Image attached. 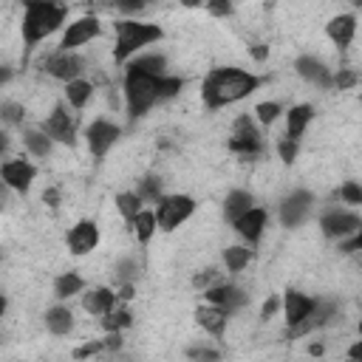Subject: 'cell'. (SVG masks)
I'll return each instance as SVG.
<instances>
[{
    "label": "cell",
    "instance_id": "7c38bea8",
    "mask_svg": "<svg viewBox=\"0 0 362 362\" xmlns=\"http://www.w3.org/2000/svg\"><path fill=\"white\" fill-rule=\"evenodd\" d=\"M46 71L57 80H65V83H74L80 74H83V60L77 54H57L46 62Z\"/></svg>",
    "mask_w": 362,
    "mask_h": 362
},
{
    "label": "cell",
    "instance_id": "5b68a950",
    "mask_svg": "<svg viewBox=\"0 0 362 362\" xmlns=\"http://www.w3.org/2000/svg\"><path fill=\"white\" fill-rule=\"evenodd\" d=\"M195 209V201L190 195H165L159 201V209H156V221L165 232H173L176 227H181Z\"/></svg>",
    "mask_w": 362,
    "mask_h": 362
},
{
    "label": "cell",
    "instance_id": "f1b7e54d",
    "mask_svg": "<svg viewBox=\"0 0 362 362\" xmlns=\"http://www.w3.org/2000/svg\"><path fill=\"white\" fill-rule=\"evenodd\" d=\"M23 144H26L34 156H40V159H46L51 153V139L46 136V130H29L23 136Z\"/></svg>",
    "mask_w": 362,
    "mask_h": 362
},
{
    "label": "cell",
    "instance_id": "83f0119b",
    "mask_svg": "<svg viewBox=\"0 0 362 362\" xmlns=\"http://www.w3.org/2000/svg\"><path fill=\"white\" fill-rule=\"evenodd\" d=\"M298 74L306 77V80H317L320 85L328 83V74H326L323 62H317V60H312V57H300V60H298Z\"/></svg>",
    "mask_w": 362,
    "mask_h": 362
},
{
    "label": "cell",
    "instance_id": "30bf717a",
    "mask_svg": "<svg viewBox=\"0 0 362 362\" xmlns=\"http://www.w3.org/2000/svg\"><path fill=\"white\" fill-rule=\"evenodd\" d=\"M99 244V230L94 221H80L74 230L68 232V249L74 255H88Z\"/></svg>",
    "mask_w": 362,
    "mask_h": 362
},
{
    "label": "cell",
    "instance_id": "8d00e7d4",
    "mask_svg": "<svg viewBox=\"0 0 362 362\" xmlns=\"http://www.w3.org/2000/svg\"><path fill=\"white\" fill-rule=\"evenodd\" d=\"M159 190H162V181L144 179L141 187H139V195H141V201H144V198H148V201H162V198H159Z\"/></svg>",
    "mask_w": 362,
    "mask_h": 362
},
{
    "label": "cell",
    "instance_id": "603a6c76",
    "mask_svg": "<svg viewBox=\"0 0 362 362\" xmlns=\"http://www.w3.org/2000/svg\"><path fill=\"white\" fill-rule=\"evenodd\" d=\"M46 326H48L51 334L62 337V334H68L71 328H74V314H71L65 306H54V309H48V314H46Z\"/></svg>",
    "mask_w": 362,
    "mask_h": 362
},
{
    "label": "cell",
    "instance_id": "c3c4849f",
    "mask_svg": "<svg viewBox=\"0 0 362 362\" xmlns=\"http://www.w3.org/2000/svg\"><path fill=\"white\" fill-rule=\"evenodd\" d=\"M43 201H46L48 207H57V204H60V193H57V190H46V193H43Z\"/></svg>",
    "mask_w": 362,
    "mask_h": 362
},
{
    "label": "cell",
    "instance_id": "d4e9b609",
    "mask_svg": "<svg viewBox=\"0 0 362 362\" xmlns=\"http://www.w3.org/2000/svg\"><path fill=\"white\" fill-rule=\"evenodd\" d=\"M65 97H68V105H74V108H85L88 99L94 97V85L88 80H74V83H68L65 85Z\"/></svg>",
    "mask_w": 362,
    "mask_h": 362
},
{
    "label": "cell",
    "instance_id": "b9f144b4",
    "mask_svg": "<svg viewBox=\"0 0 362 362\" xmlns=\"http://www.w3.org/2000/svg\"><path fill=\"white\" fill-rule=\"evenodd\" d=\"M215 274H218V272H215V269H207V272H201V274H195V280H193V286L195 288H204V286H209L212 283V277Z\"/></svg>",
    "mask_w": 362,
    "mask_h": 362
},
{
    "label": "cell",
    "instance_id": "44dd1931",
    "mask_svg": "<svg viewBox=\"0 0 362 362\" xmlns=\"http://www.w3.org/2000/svg\"><path fill=\"white\" fill-rule=\"evenodd\" d=\"M195 320L201 328H207L209 334H221L227 328V312L218 309V306H201L195 312Z\"/></svg>",
    "mask_w": 362,
    "mask_h": 362
},
{
    "label": "cell",
    "instance_id": "681fc988",
    "mask_svg": "<svg viewBox=\"0 0 362 362\" xmlns=\"http://www.w3.org/2000/svg\"><path fill=\"white\" fill-rule=\"evenodd\" d=\"M348 356H351V359H356V362H362V340L351 345V351H348Z\"/></svg>",
    "mask_w": 362,
    "mask_h": 362
},
{
    "label": "cell",
    "instance_id": "f35d334b",
    "mask_svg": "<svg viewBox=\"0 0 362 362\" xmlns=\"http://www.w3.org/2000/svg\"><path fill=\"white\" fill-rule=\"evenodd\" d=\"M99 351H105V340L85 342L83 348H77V351H74V356H77V359H88V356H94V354H99Z\"/></svg>",
    "mask_w": 362,
    "mask_h": 362
},
{
    "label": "cell",
    "instance_id": "9c48e42d",
    "mask_svg": "<svg viewBox=\"0 0 362 362\" xmlns=\"http://www.w3.org/2000/svg\"><path fill=\"white\" fill-rule=\"evenodd\" d=\"M317 309V300L309 298V295H300V292H286L283 298V312H286V323L288 328H295L300 326L312 312Z\"/></svg>",
    "mask_w": 362,
    "mask_h": 362
},
{
    "label": "cell",
    "instance_id": "9a60e30c",
    "mask_svg": "<svg viewBox=\"0 0 362 362\" xmlns=\"http://www.w3.org/2000/svg\"><path fill=\"white\" fill-rule=\"evenodd\" d=\"M0 176H4V181H6L12 190L26 193V190L32 187V181H34L37 170H34L29 162L18 159V162H6V165H4V170H0Z\"/></svg>",
    "mask_w": 362,
    "mask_h": 362
},
{
    "label": "cell",
    "instance_id": "f546056e",
    "mask_svg": "<svg viewBox=\"0 0 362 362\" xmlns=\"http://www.w3.org/2000/svg\"><path fill=\"white\" fill-rule=\"evenodd\" d=\"M83 286H85V280H83L80 274L68 272V274L57 277V286H54V292H57V298H71V295L83 292Z\"/></svg>",
    "mask_w": 362,
    "mask_h": 362
},
{
    "label": "cell",
    "instance_id": "7dc6e473",
    "mask_svg": "<svg viewBox=\"0 0 362 362\" xmlns=\"http://www.w3.org/2000/svg\"><path fill=\"white\" fill-rule=\"evenodd\" d=\"M105 348H108V351L122 348V337H119V334H108V337H105Z\"/></svg>",
    "mask_w": 362,
    "mask_h": 362
},
{
    "label": "cell",
    "instance_id": "f907efd6",
    "mask_svg": "<svg viewBox=\"0 0 362 362\" xmlns=\"http://www.w3.org/2000/svg\"><path fill=\"white\" fill-rule=\"evenodd\" d=\"M119 9H122V12H141L144 6H141V4H119Z\"/></svg>",
    "mask_w": 362,
    "mask_h": 362
},
{
    "label": "cell",
    "instance_id": "ba28073f",
    "mask_svg": "<svg viewBox=\"0 0 362 362\" xmlns=\"http://www.w3.org/2000/svg\"><path fill=\"white\" fill-rule=\"evenodd\" d=\"M119 139V127L105 122V119H97L91 127H88V148L97 159H102L111 148H113V141Z\"/></svg>",
    "mask_w": 362,
    "mask_h": 362
},
{
    "label": "cell",
    "instance_id": "6da1fadb",
    "mask_svg": "<svg viewBox=\"0 0 362 362\" xmlns=\"http://www.w3.org/2000/svg\"><path fill=\"white\" fill-rule=\"evenodd\" d=\"M258 85H260V80L255 74H249V71L215 68L201 85V97L209 108H224V105H232V102L255 94Z\"/></svg>",
    "mask_w": 362,
    "mask_h": 362
},
{
    "label": "cell",
    "instance_id": "8fae6325",
    "mask_svg": "<svg viewBox=\"0 0 362 362\" xmlns=\"http://www.w3.org/2000/svg\"><path fill=\"white\" fill-rule=\"evenodd\" d=\"M43 130H46V136L54 139V141H62V144L74 141V122H71V116H68V111H65L62 105H57V108L51 111V116L43 122Z\"/></svg>",
    "mask_w": 362,
    "mask_h": 362
},
{
    "label": "cell",
    "instance_id": "52a82bcc",
    "mask_svg": "<svg viewBox=\"0 0 362 362\" xmlns=\"http://www.w3.org/2000/svg\"><path fill=\"white\" fill-rule=\"evenodd\" d=\"M230 151L232 153H244V156H255L260 151V136L252 127L249 116H241L235 122V136L230 139Z\"/></svg>",
    "mask_w": 362,
    "mask_h": 362
},
{
    "label": "cell",
    "instance_id": "5bb4252c",
    "mask_svg": "<svg viewBox=\"0 0 362 362\" xmlns=\"http://www.w3.org/2000/svg\"><path fill=\"white\" fill-rule=\"evenodd\" d=\"M207 300H209V306H218V309H224L230 314V312L241 309L249 298L235 286H212V288H207Z\"/></svg>",
    "mask_w": 362,
    "mask_h": 362
},
{
    "label": "cell",
    "instance_id": "ee69618b",
    "mask_svg": "<svg viewBox=\"0 0 362 362\" xmlns=\"http://www.w3.org/2000/svg\"><path fill=\"white\" fill-rule=\"evenodd\" d=\"M4 111H6V119H9V122H20V119H23V108H20V105H6Z\"/></svg>",
    "mask_w": 362,
    "mask_h": 362
},
{
    "label": "cell",
    "instance_id": "7a4b0ae2",
    "mask_svg": "<svg viewBox=\"0 0 362 362\" xmlns=\"http://www.w3.org/2000/svg\"><path fill=\"white\" fill-rule=\"evenodd\" d=\"M68 9L57 6V4H26V15H23V37L26 46H37L40 40H46L51 32H57L65 20Z\"/></svg>",
    "mask_w": 362,
    "mask_h": 362
},
{
    "label": "cell",
    "instance_id": "484cf974",
    "mask_svg": "<svg viewBox=\"0 0 362 362\" xmlns=\"http://www.w3.org/2000/svg\"><path fill=\"white\" fill-rule=\"evenodd\" d=\"M130 227H133V235L139 238V241H151V235L156 232V227H159V221H156V212H139L136 218L130 221Z\"/></svg>",
    "mask_w": 362,
    "mask_h": 362
},
{
    "label": "cell",
    "instance_id": "d590c367",
    "mask_svg": "<svg viewBox=\"0 0 362 362\" xmlns=\"http://www.w3.org/2000/svg\"><path fill=\"white\" fill-rule=\"evenodd\" d=\"M340 198H342L345 204H362V184H356V181L342 184V187H340Z\"/></svg>",
    "mask_w": 362,
    "mask_h": 362
},
{
    "label": "cell",
    "instance_id": "7bdbcfd3",
    "mask_svg": "<svg viewBox=\"0 0 362 362\" xmlns=\"http://www.w3.org/2000/svg\"><path fill=\"white\" fill-rule=\"evenodd\" d=\"M277 306H280V300H277V298L272 295V298H269V300L263 303V309H260V320H269V317H272V314L277 312Z\"/></svg>",
    "mask_w": 362,
    "mask_h": 362
},
{
    "label": "cell",
    "instance_id": "816d5d0a",
    "mask_svg": "<svg viewBox=\"0 0 362 362\" xmlns=\"http://www.w3.org/2000/svg\"><path fill=\"white\" fill-rule=\"evenodd\" d=\"M266 54H269V51H266L263 46H255V48H252V57H255V60H266Z\"/></svg>",
    "mask_w": 362,
    "mask_h": 362
},
{
    "label": "cell",
    "instance_id": "4fadbf2b",
    "mask_svg": "<svg viewBox=\"0 0 362 362\" xmlns=\"http://www.w3.org/2000/svg\"><path fill=\"white\" fill-rule=\"evenodd\" d=\"M320 227H323V232L331 235V238H345V235L356 232L362 224H359L356 215H351V212H326L323 221H320Z\"/></svg>",
    "mask_w": 362,
    "mask_h": 362
},
{
    "label": "cell",
    "instance_id": "8992f818",
    "mask_svg": "<svg viewBox=\"0 0 362 362\" xmlns=\"http://www.w3.org/2000/svg\"><path fill=\"white\" fill-rule=\"evenodd\" d=\"M99 34V20L91 15V18H80V20H74L68 26V32L62 34V51L68 54L71 48H80V46H85V43H91L94 37Z\"/></svg>",
    "mask_w": 362,
    "mask_h": 362
},
{
    "label": "cell",
    "instance_id": "11a10c76",
    "mask_svg": "<svg viewBox=\"0 0 362 362\" xmlns=\"http://www.w3.org/2000/svg\"><path fill=\"white\" fill-rule=\"evenodd\" d=\"M359 331H362V320H359Z\"/></svg>",
    "mask_w": 362,
    "mask_h": 362
},
{
    "label": "cell",
    "instance_id": "cb8c5ba5",
    "mask_svg": "<svg viewBox=\"0 0 362 362\" xmlns=\"http://www.w3.org/2000/svg\"><path fill=\"white\" fill-rule=\"evenodd\" d=\"M312 116H314V111H312V105H295L292 111H288V139H300L303 136V130H306V125L312 122Z\"/></svg>",
    "mask_w": 362,
    "mask_h": 362
},
{
    "label": "cell",
    "instance_id": "74e56055",
    "mask_svg": "<svg viewBox=\"0 0 362 362\" xmlns=\"http://www.w3.org/2000/svg\"><path fill=\"white\" fill-rule=\"evenodd\" d=\"M277 153H280V159H283L286 165H292V162L298 159V141H295V139H283V141L277 144Z\"/></svg>",
    "mask_w": 362,
    "mask_h": 362
},
{
    "label": "cell",
    "instance_id": "1f68e13d",
    "mask_svg": "<svg viewBox=\"0 0 362 362\" xmlns=\"http://www.w3.org/2000/svg\"><path fill=\"white\" fill-rule=\"evenodd\" d=\"M224 260H227V269H230V272H241V269H246V263H249V249H246V246H227Z\"/></svg>",
    "mask_w": 362,
    "mask_h": 362
},
{
    "label": "cell",
    "instance_id": "836d02e7",
    "mask_svg": "<svg viewBox=\"0 0 362 362\" xmlns=\"http://www.w3.org/2000/svg\"><path fill=\"white\" fill-rule=\"evenodd\" d=\"M181 88H184V83H181L179 77H162V80H159V99H170V97H176Z\"/></svg>",
    "mask_w": 362,
    "mask_h": 362
},
{
    "label": "cell",
    "instance_id": "db71d44e",
    "mask_svg": "<svg viewBox=\"0 0 362 362\" xmlns=\"http://www.w3.org/2000/svg\"><path fill=\"white\" fill-rule=\"evenodd\" d=\"M119 298H122V300H130V298H133V286H130V283L122 288V295H119Z\"/></svg>",
    "mask_w": 362,
    "mask_h": 362
},
{
    "label": "cell",
    "instance_id": "d6986e66",
    "mask_svg": "<svg viewBox=\"0 0 362 362\" xmlns=\"http://www.w3.org/2000/svg\"><path fill=\"white\" fill-rule=\"evenodd\" d=\"M83 309L88 314H108L111 309H116V295L111 288H94L83 298Z\"/></svg>",
    "mask_w": 362,
    "mask_h": 362
},
{
    "label": "cell",
    "instance_id": "f5cc1de1",
    "mask_svg": "<svg viewBox=\"0 0 362 362\" xmlns=\"http://www.w3.org/2000/svg\"><path fill=\"white\" fill-rule=\"evenodd\" d=\"M323 351H326V348H323V342H312V345H309V354H312V356H320Z\"/></svg>",
    "mask_w": 362,
    "mask_h": 362
},
{
    "label": "cell",
    "instance_id": "7402d4cb",
    "mask_svg": "<svg viewBox=\"0 0 362 362\" xmlns=\"http://www.w3.org/2000/svg\"><path fill=\"white\" fill-rule=\"evenodd\" d=\"M249 209H255V207H252V195H249V193L235 190V193H230V195H227V204H224V215H227V221L238 224Z\"/></svg>",
    "mask_w": 362,
    "mask_h": 362
},
{
    "label": "cell",
    "instance_id": "ac0fdd59",
    "mask_svg": "<svg viewBox=\"0 0 362 362\" xmlns=\"http://www.w3.org/2000/svg\"><path fill=\"white\" fill-rule=\"evenodd\" d=\"M263 227H266V212L263 209H249L246 215H244V218L235 224V230H238V235L241 238H246L249 244H255L260 235H263Z\"/></svg>",
    "mask_w": 362,
    "mask_h": 362
},
{
    "label": "cell",
    "instance_id": "e0dca14e",
    "mask_svg": "<svg viewBox=\"0 0 362 362\" xmlns=\"http://www.w3.org/2000/svg\"><path fill=\"white\" fill-rule=\"evenodd\" d=\"M326 34L331 37L334 46L348 48L351 40H354V34H356V18L354 15H337V18H331L328 26H326Z\"/></svg>",
    "mask_w": 362,
    "mask_h": 362
},
{
    "label": "cell",
    "instance_id": "277c9868",
    "mask_svg": "<svg viewBox=\"0 0 362 362\" xmlns=\"http://www.w3.org/2000/svg\"><path fill=\"white\" fill-rule=\"evenodd\" d=\"M125 99H127V111L130 116H144L148 108L159 99V77H151L144 71H136L127 65L125 74Z\"/></svg>",
    "mask_w": 362,
    "mask_h": 362
},
{
    "label": "cell",
    "instance_id": "e575fe53",
    "mask_svg": "<svg viewBox=\"0 0 362 362\" xmlns=\"http://www.w3.org/2000/svg\"><path fill=\"white\" fill-rule=\"evenodd\" d=\"M255 113H258V119H260L263 125H272V122L280 116V105H277V102H260V105L255 108Z\"/></svg>",
    "mask_w": 362,
    "mask_h": 362
},
{
    "label": "cell",
    "instance_id": "60d3db41",
    "mask_svg": "<svg viewBox=\"0 0 362 362\" xmlns=\"http://www.w3.org/2000/svg\"><path fill=\"white\" fill-rule=\"evenodd\" d=\"M190 356H193L195 362H218V359H221L218 351H209V348H193Z\"/></svg>",
    "mask_w": 362,
    "mask_h": 362
},
{
    "label": "cell",
    "instance_id": "2e32d148",
    "mask_svg": "<svg viewBox=\"0 0 362 362\" xmlns=\"http://www.w3.org/2000/svg\"><path fill=\"white\" fill-rule=\"evenodd\" d=\"M309 207H312V195H309V193L298 190L295 195H288V198L283 201V207H280V218H283V224H286V227L300 224L303 215L309 212Z\"/></svg>",
    "mask_w": 362,
    "mask_h": 362
},
{
    "label": "cell",
    "instance_id": "ab89813d",
    "mask_svg": "<svg viewBox=\"0 0 362 362\" xmlns=\"http://www.w3.org/2000/svg\"><path fill=\"white\" fill-rule=\"evenodd\" d=\"M334 85H337L340 91H345V88H354V85H356V74H354V71H348V68H342V71H337Z\"/></svg>",
    "mask_w": 362,
    "mask_h": 362
},
{
    "label": "cell",
    "instance_id": "4316f807",
    "mask_svg": "<svg viewBox=\"0 0 362 362\" xmlns=\"http://www.w3.org/2000/svg\"><path fill=\"white\" fill-rule=\"evenodd\" d=\"M165 57H159V54H144V57H136L133 62H130V68H136V71H144V74H151V77H165Z\"/></svg>",
    "mask_w": 362,
    "mask_h": 362
},
{
    "label": "cell",
    "instance_id": "3957f363",
    "mask_svg": "<svg viewBox=\"0 0 362 362\" xmlns=\"http://www.w3.org/2000/svg\"><path fill=\"white\" fill-rule=\"evenodd\" d=\"M162 40V29L153 23H139V20H119L116 23V48H113V60H127L130 54L141 51L144 46H151Z\"/></svg>",
    "mask_w": 362,
    "mask_h": 362
},
{
    "label": "cell",
    "instance_id": "9f6ffc18",
    "mask_svg": "<svg viewBox=\"0 0 362 362\" xmlns=\"http://www.w3.org/2000/svg\"><path fill=\"white\" fill-rule=\"evenodd\" d=\"M351 362H356V359H351Z\"/></svg>",
    "mask_w": 362,
    "mask_h": 362
},
{
    "label": "cell",
    "instance_id": "4dcf8cb0",
    "mask_svg": "<svg viewBox=\"0 0 362 362\" xmlns=\"http://www.w3.org/2000/svg\"><path fill=\"white\" fill-rule=\"evenodd\" d=\"M116 207H119V212L125 215L127 221H133L136 215L141 212V195L139 193H122V195H116Z\"/></svg>",
    "mask_w": 362,
    "mask_h": 362
},
{
    "label": "cell",
    "instance_id": "d6a6232c",
    "mask_svg": "<svg viewBox=\"0 0 362 362\" xmlns=\"http://www.w3.org/2000/svg\"><path fill=\"white\" fill-rule=\"evenodd\" d=\"M102 326H105V331H108V334H116L119 328L130 326V312H127V309H111V312L105 314Z\"/></svg>",
    "mask_w": 362,
    "mask_h": 362
},
{
    "label": "cell",
    "instance_id": "f6af8a7d",
    "mask_svg": "<svg viewBox=\"0 0 362 362\" xmlns=\"http://www.w3.org/2000/svg\"><path fill=\"white\" fill-rule=\"evenodd\" d=\"M207 9H209L212 15H218V18H221V15H230V12H232V6H230V4H209Z\"/></svg>",
    "mask_w": 362,
    "mask_h": 362
},
{
    "label": "cell",
    "instance_id": "bcb514c9",
    "mask_svg": "<svg viewBox=\"0 0 362 362\" xmlns=\"http://www.w3.org/2000/svg\"><path fill=\"white\" fill-rule=\"evenodd\" d=\"M359 249H362V230L356 232V238H354V241H348V244L342 246V252H359Z\"/></svg>",
    "mask_w": 362,
    "mask_h": 362
},
{
    "label": "cell",
    "instance_id": "ffe728a7",
    "mask_svg": "<svg viewBox=\"0 0 362 362\" xmlns=\"http://www.w3.org/2000/svg\"><path fill=\"white\" fill-rule=\"evenodd\" d=\"M331 317H334V306H331V303H317V309H314V312H312L300 326H295L288 334H292V340H295V337H303V334H309V331H314V328L326 326Z\"/></svg>",
    "mask_w": 362,
    "mask_h": 362
}]
</instances>
